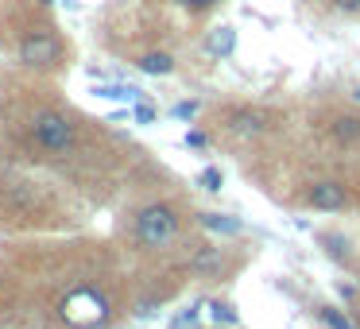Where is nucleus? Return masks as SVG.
I'll return each instance as SVG.
<instances>
[{"mask_svg": "<svg viewBox=\"0 0 360 329\" xmlns=\"http://www.w3.org/2000/svg\"><path fill=\"white\" fill-rule=\"evenodd\" d=\"M32 132L47 151H74V143H78V132L63 112H39L32 120Z\"/></svg>", "mask_w": 360, "mask_h": 329, "instance_id": "nucleus-2", "label": "nucleus"}, {"mask_svg": "<svg viewBox=\"0 0 360 329\" xmlns=\"http://www.w3.org/2000/svg\"><path fill=\"white\" fill-rule=\"evenodd\" d=\"M202 186L205 190H221V171H213V167H210V171H202Z\"/></svg>", "mask_w": 360, "mask_h": 329, "instance_id": "nucleus-14", "label": "nucleus"}, {"mask_svg": "<svg viewBox=\"0 0 360 329\" xmlns=\"http://www.w3.org/2000/svg\"><path fill=\"white\" fill-rule=\"evenodd\" d=\"M306 202H310L314 209H341L345 205V186L341 182H314L310 194H306Z\"/></svg>", "mask_w": 360, "mask_h": 329, "instance_id": "nucleus-5", "label": "nucleus"}, {"mask_svg": "<svg viewBox=\"0 0 360 329\" xmlns=\"http://www.w3.org/2000/svg\"><path fill=\"white\" fill-rule=\"evenodd\" d=\"M136 66H140L143 74H155V78H167V74L174 70V58H171V55H159V51H151V55H143Z\"/></svg>", "mask_w": 360, "mask_h": 329, "instance_id": "nucleus-7", "label": "nucleus"}, {"mask_svg": "<svg viewBox=\"0 0 360 329\" xmlns=\"http://www.w3.org/2000/svg\"><path fill=\"white\" fill-rule=\"evenodd\" d=\"M233 47H236V32H229V27H217V32L210 35V43H205V51L217 55V58H225Z\"/></svg>", "mask_w": 360, "mask_h": 329, "instance_id": "nucleus-8", "label": "nucleus"}, {"mask_svg": "<svg viewBox=\"0 0 360 329\" xmlns=\"http://www.w3.org/2000/svg\"><path fill=\"white\" fill-rule=\"evenodd\" d=\"M221 264V256H217V248H202L194 256V271H213V267Z\"/></svg>", "mask_w": 360, "mask_h": 329, "instance_id": "nucleus-13", "label": "nucleus"}, {"mask_svg": "<svg viewBox=\"0 0 360 329\" xmlns=\"http://www.w3.org/2000/svg\"><path fill=\"white\" fill-rule=\"evenodd\" d=\"M333 8H341V12H360V0H329Z\"/></svg>", "mask_w": 360, "mask_h": 329, "instance_id": "nucleus-17", "label": "nucleus"}, {"mask_svg": "<svg viewBox=\"0 0 360 329\" xmlns=\"http://www.w3.org/2000/svg\"><path fill=\"white\" fill-rule=\"evenodd\" d=\"M198 112V105L194 101H182V105H174V117H194Z\"/></svg>", "mask_w": 360, "mask_h": 329, "instance_id": "nucleus-18", "label": "nucleus"}, {"mask_svg": "<svg viewBox=\"0 0 360 329\" xmlns=\"http://www.w3.org/2000/svg\"><path fill=\"white\" fill-rule=\"evenodd\" d=\"M186 143H190V148H205V143H210V140H205L202 132H190V136H186Z\"/></svg>", "mask_w": 360, "mask_h": 329, "instance_id": "nucleus-19", "label": "nucleus"}, {"mask_svg": "<svg viewBox=\"0 0 360 329\" xmlns=\"http://www.w3.org/2000/svg\"><path fill=\"white\" fill-rule=\"evenodd\" d=\"M94 93L105 97V101H136V97H140V89H136V86H97Z\"/></svg>", "mask_w": 360, "mask_h": 329, "instance_id": "nucleus-11", "label": "nucleus"}, {"mask_svg": "<svg viewBox=\"0 0 360 329\" xmlns=\"http://www.w3.org/2000/svg\"><path fill=\"white\" fill-rule=\"evenodd\" d=\"M20 58H24L27 66H55L58 58H63V43L51 32H35L20 43Z\"/></svg>", "mask_w": 360, "mask_h": 329, "instance_id": "nucleus-4", "label": "nucleus"}, {"mask_svg": "<svg viewBox=\"0 0 360 329\" xmlns=\"http://www.w3.org/2000/svg\"><path fill=\"white\" fill-rule=\"evenodd\" d=\"M136 120H140V124H151V120H155V109H151V105H136Z\"/></svg>", "mask_w": 360, "mask_h": 329, "instance_id": "nucleus-16", "label": "nucleus"}, {"mask_svg": "<svg viewBox=\"0 0 360 329\" xmlns=\"http://www.w3.org/2000/svg\"><path fill=\"white\" fill-rule=\"evenodd\" d=\"M136 236H140L148 248H167V244L179 236V213L163 202L143 205V209L136 213Z\"/></svg>", "mask_w": 360, "mask_h": 329, "instance_id": "nucleus-1", "label": "nucleus"}, {"mask_svg": "<svg viewBox=\"0 0 360 329\" xmlns=\"http://www.w3.org/2000/svg\"><path fill=\"white\" fill-rule=\"evenodd\" d=\"M229 128L236 136H259V132H267V117L259 109H240L229 117Z\"/></svg>", "mask_w": 360, "mask_h": 329, "instance_id": "nucleus-6", "label": "nucleus"}, {"mask_svg": "<svg viewBox=\"0 0 360 329\" xmlns=\"http://www.w3.org/2000/svg\"><path fill=\"white\" fill-rule=\"evenodd\" d=\"M329 132H333V140H341V143H356L360 140V117H341Z\"/></svg>", "mask_w": 360, "mask_h": 329, "instance_id": "nucleus-9", "label": "nucleus"}, {"mask_svg": "<svg viewBox=\"0 0 360 329\" xmlns=\"http://www.w3.org/2000/svg\"><path fill=\"white\" fill-rule=\"evenodd\" d=\"M39 4H51V0H39Z\"/></svg>", "mask_w": 360, "mask_h": 329, "instance_id": "nucleus-22", "label": "nucleus"}, {"mask_svg": "<svg viewBox=\"0 0 360 329\" xmlns=\"http://www.w3.org/2000/svg\"><path fill=\"white\" fill-rule=\"evenodd\" d=\"M213 318H217V321H225V325H233V321H236V314H233V306H213Z\"/></svg>", "mask_w": 360, "mask_h": 329, "instance_id": "nucleus-15", "label": "nucleus"}, {"mask_svg": "<svg viewBox=\"0 0 360 329\" xmlns=\"http://www.w3.org/2000/svg\"><path fill=\"white\" fill-rule=\"evenodd\" d=\"M105 298L97 295V290H89V287H82V290H74L70 298L63 302V318L70 321V325H97V321H105Z\"/></svg>", "mask_w": 360, "mask_h": 329, "instance_id": "nucleus-3", "label": "nucleus"}, {"mask_svg": "<svg viewBox=\"0 0 360 329\" xmlns=\"http://www.w3.org/2000/svg\"><path fill=\"white\" fill-rule=\"evenodd\" d=\"M182 4H190V8H210L213 0H182Z\"/></svg>", "mask_w": 360, "mask_h": 329, "instance_id": "nucleus-20", "label": "nucleus"}, {"mask_svg": "<svg viewBox=\"0 0 360 329\" xmlns=\"http://www.w3.org/2000/svg\"><path fill=\"white\" fill-rule=\"evenodd\" d=\"M318 318H321V321H326V325H329V329H352V321H349V318H345V314H341V310H333V306H321V310H318Z\"/></svg>", "mask_w": 360, "mask_h": 329, "instance_id": "nucleus-12", "label": "nucleus"}, {"mask_svg": "<svg viewBox=\"0 0 360 329\" xmlns=\"http://www.w3.org/2000/svg\"><path fill=\"white\" fill-rule=\"evenodd\" d=\"M202 225L213 233H240V217H225V213H202Z\"/></svg>", "mask_w": 360, "mask_h": 329, "instance_id": "nucleus-10", "label": "nucleus"}, {"mask_svg": "<svg viewBox=\"0 0 360 329\" xmlns=\"http://www.w3.org/2000/svg\"><path fill=\"white\" fill-rule=\"evenodd\" d=\"M352 97H356V101H360V86H356V93H352Z\"/></svg>", "mask_w": 360, "mask_h": 329, "instance_id": "nucleus-21", "label": "nucleus"}]
</instances>
